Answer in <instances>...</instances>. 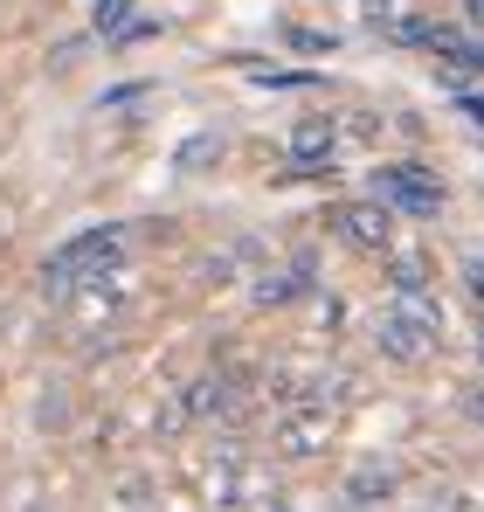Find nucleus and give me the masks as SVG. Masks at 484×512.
Instances as JSON below:
<instances>
[{
	"label": "nucleus",
	"mask_w": 484,
	"mask_h": 512,
	"mask_svg": "<svg viewBox=\"0 0 484 512\" xmlns=\"http://www.w3.org/2000/svg\"><path fill=\"white\" fill-rule=\"evenodd\" d=\"M464 402H471V423H484V388H471Z\"/></svg>",
	"instance_id": "9b49d317"
},
{
	"label": "nucleus",
	"mask_w": 484,
	"mask_h": 512,
	"mask_svg": "<svg viewBox=\"0 0 484 512\" xmlns=\"http://www.w3.org/2000/svg\"><path fill=\"white\" fill-rule=\"evenodd\" d=\"M132 7H139V0H97V7H90V28H97V35H118Z\"/></svg>",
	"instance_id": "6e6552de"
},
{
	"label": "nucleus",
	"mask_w": 484,
	"mask_h": 512,
	"mask_svg": "<svg viewBox=\"0 0 484 512\" xmlns=\"http://www.w3.org/2000/svg\"><path fill=\"white\" fill-rule=\"evenodd\" d=\"M464 284H471V291L484 298V256H464Z\"/></svg>",
	"instance_id": "1a4fd4ad"
},
{
	"label": "nucleus",
	"mask_w": 484,
	"mask_h": 512,
	"mask_svg": "<svg viewBox=\"0 0 484 512\" xmlns=\"http://www.w3.org/2000/svg\"><path fill=\"white\" fill-rule=\"evenodd\" d=\"M118 250H125V229H83V236H70L63 250L42 263V284H49V291H70L90 270H111Z\"/></svg>",
	"instance_id": "f03ea898"
},
{
	"label": "nucleus",
	"mask_w": 484,
	"mask_h": 512,
	"mask_svg": "<svg viewBox=\"0 0 484 512\" xmlns=\"http://www.w3.org/2000/svg\"><path fill=\"white\" fill-rule=\"evenodd\" d=\"M436 340H443V312H436L422 291H395V305L381 312V346H388L395 360H422Z\"/></svg>",
	"instance_id": "f257e3e1"
},
{
	"label": "nucleus",
	"mask_w": 484,
	"mask_h": 512,
	"mask_svg": "<svg viewBox=\"0 0 484 512\" xmlns=\"http://www.w3.org/2000/svg\"><path fill=\"white\" fill-rule=\"evenodd\" d=\"M457 111H464V118H471V125H484V97H464V104H457Z\"/></svg>",
	"instance_id": "9d476101"
},
{
	"label": "nucleus",
	"mask_w": 484,
	"mask_h": 512,
	"mask_svg": "<svg viewBox=\"0 0 484 512\" xmlns=\"http://www.w3.org/2000/svg\"><path fill=\"white\" fill-rule=\"evenodd\" d=\"M471 14H478V21H484V0H471Z\"/></svg>",
	"instance_id": "f8f14e48"
},
{
	"label": "nucleus",
	"mask_w": 484,
	"mask_h": 512,
	"mask_svg": "<svg viewBox=\"0 0 484 512\" xmlns=\"http://www.w3.org/2000/svg\"><path fill=\"white\" fill-rule=\"evenodd\" d=\"M332 229H339L353 250H388V243H395V215H388L381 194H374V201H346V208L332 215Z\"/></svg>",
	"instance_id": "20e7f679"
},
{
	"label": "nucleus",
	"mask_w": 484,
	"mask_h": 512,
	"mask_svg": "<svg viewBox=\"0 0 484 512\" xmlns=\"http://www.w3.org/2000/svg\"><path fill=\"white\" fill-rule=\"evenodd\" d=\"M291 153H298L305 167H325V160H332V125H325V118H305V125L291 132Z\"/></svg>",
	"instance_id": "39448f33"
},
{
	"label": "nucleus",
	"mask_w": 484,
	"mask_h": 512,
	"mask_svg": "<svg viewBox=\"0 0 484 512\" xmlns=\"http://www.w3.org/2000/svg\"><path fill=\"white\" fill-rule=\"evenodd\" d=\"M429 42L450 56V63H464V70H484V42H471V35H450V28H429Z\"/></svg>",
	"instance_id": "0eeeda50"
},
{
	"label": "nucleus",
	"mask_w": 484,
	"mask_h": 512,
	"mask_svg": "<svg viewBox=\"0 0 484 512\" xmlns=\"http://www.w3.org/2000/svg\"><path fill=\"white\" fill-rule=\"evenodd\" d=\"M208 160H222V132H194V139L173 153V167H180V173H201Z\"/></svg>",
	"instance_id": "423d86ee"
},
{
	"label": "nucleus",
	"mask_w": 484,
	"mask_h": 512,
	"mask_svg": "<svg viewBox=\"0 0 484 512\" xmlns=\"http://www.w3.org/2000/svg\"><path fill=\"white\" fill-rule=\"evenodd\" d=\"M478 353H484V333H478Z\"/></svg>",
	"instance_id": "ddd939ff"
},
{
	"label": "nucleus",
	"mask_w": 484,
	"mask_h": 512,
	"mask_svg": "<svg viewBox=\"0 0 484 512\" xmlns=\"http://www.w3.org/2000/svg\"><path fill=\"white\" fill-rule=\"evenodd\" d=\"M374 194L402 215H436L443 208V180L422 167H374Z\"/></svg>",
	"instance_id": "7ed1b4c3"
}]
</instances>
